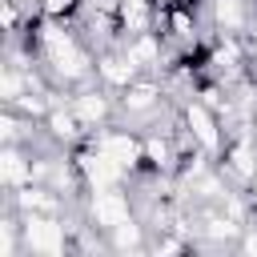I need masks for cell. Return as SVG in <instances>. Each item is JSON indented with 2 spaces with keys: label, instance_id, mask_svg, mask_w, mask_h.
I'll return each mask as SVG.
<instances>
[{
  "label": "cell",
  "instance_id": "cell-8",
  "mask_svg": "<svg viewBox=\"0 0 257 257\" xmlns=\"http://www.w3.org/2000/svg\"><path fill=\"white\" fill-rule=\"evenodd\" d=\"M128 72H133V64H120V60H108L104 64V76L108 80H128Z\"/></svg>",
  "mask_w": 257,
  "mask_h": 257
},
{
  "label": "cell",
  "instance_id": "cell-5",
  "mask_svg": "<svg viewBox=\"0 0 257 257\" xmlns=\"http://www.w3.org/2000/svg\"><path fill=\"white\" fill-rule=\"evenodd\" d=\"M100 149H104V153H108L116 165H133V161H137V145H133L128 137H108Z\"/></svg>",
  "mask_w": 257,
  "mask_h": 257
},
{
  "label": "cell",
  "instance_id": "cell-2",
  "mask_svg": "<svg viewBox=\"0 0 257 257\" xmlns=\"http://www.w3.org/2000/svg\"><path fill=\"white\" fill-rule=\"evenodd\" d=\"M96 221L100 225H124L128 221V205L116 193H96Z\"/></svg>",
  "mask_w": 257,
  "mask_h": 257
},
{
  "label": "cell",
  "instance_id": "cell-11",
  "mask_svg": "<svg viewBox=\"0 0 257 257\" xmlns=\"http://www.w3.org/2000/svg\"><path fill=\"white\" fill-rule=\"evenodd\" d=\"M52 128H56L60 137H68V133H72V120H68V116H52Z\"/></svg>",
  "mask_w": 257,
  "mask_h": 257
},
{
  "label": "cell",
  "instance_id": "cell-9",
  "mask_svg": "<svg viewBox=\"0 0 257 257\" xmlns=\"http://www.w3.org/2000/svg\"><path fill=\"white\" fill-rule=\"evenodd\" d=\"M20 177H24V165H20V157L8 153L4 157V181H20Z\"/></svg>",
  "mask_w": 257,
  "mask_h": 257
},
{
  "label": "cell",
  "instance_id": "cell-1",
  "mask_svg": "<svg viewBox=\"0 0 257 257\" xmlns=\"http://www.w3.org/2000/svg\"><path fill=\"white\" fill-rule=\"evenodd\" d=\"M28 245L40 249V253H48V257L60 253V245H64V241H60V225H52V221H32V225H28Z\"/></svg>",
  "mask_w": 257,
  "mask_h": 257
},
{
  "label": "cell",
  "instance_id": "cell-12",
  "mask_svg": "<svg viewBox=\"0 0 257 257\" xmlns=\"http://www.w3.org/2000/svg\"><path fill=\"white\" fill-rule=\"evenodd\" d=\"M116 241H120V245H133V241H137V229H133V225H120Z\"/></svg>",
  "mask_w": 257,
  "mask_h": 257
},
{
  "label": "cell",
  "instance_id": "cell-6",
  "mask_svg": "<svg viewBox=\"0 0 257 257\" xmlns=\"http://www.w3.org/2000/svg\"><path fill=\"white\" fill-rule=\"evenodd\" d=\"M189 124L197 128V137H201L205 145H217V133H213V120H209V112H205V108H189Z\"/></svg>",
  "mask_w": 257,
  "mask_h": 257
},
{
  "label": "cell",
  "instance_id": "cell-4",
  "mask_svg": "<svg viewBox=\"0 0 257 257\" xmlns=\"http://www.w3.org/2000/svg\"><path fill=\"white\" fill-rule=\"evenodd\" d=\"M48 48H52V56H56V64H60L64 72H76V68H80V56H76V48H72L68 40H60L56 32L48 36Z\"/></svg>",
  "mask_w": 257,
  "mask_h": 257
},
{
  "label": "cell",
  "instance_id": "cell-10",
  "mask_svg": "<svg viewBox=\"0 0 257 257\" xmlns=\"http://www.w3.org/2000/svg\"><path fill=\"white\" fill-rule=\"evenodd\" d=\"M217 16H221L225 24H237V16H241V12H237V4H233V0H221V4H217Z\"/></svg>",
  "mask_w": 257,
  "mask_h": 257
},
{
  "label": "cell",
  "instance_id": "cell-13",
  "mask_svg": "<svg viewBox=\"0 0 257 257\" xmlns=\"http://www.w3.org/2000/svg\"><path fill=\"white\" fill-rule=\"evenodd\" d=\"M68 4H72V0H44V8H48V12H60V8H68Z\"/></svg>",
  "mask_w": 257,
  "mask_h": 257
},
{
  "label": "cell",
  "instance_id": "cell-15",
  "mask_svg": "<svg viewBox=\"0 0 257 257\" xmlns=\"http://www.w3.org/2000/svg\"><path fill=\"white\" fill-rule=\"evenodd\" d=\"M245 249H249V253H257V237H249V245H245Z\"/></svg>",
  "mask_w": 257,
  "mask_h": 257
},
{
  "label": "cell",
  "instance_id": "cell-7",
  "mask_svg": "<svg viewBox=\"0 0 257 257\" xmlns=\"http://www.w3.org/2000/svg\"><path fill=\"white\" fill-rule=\"evenodd\" d=\"M76 112H80L84 120H96V116L104 112V104H100V96H80V104H76Z\"/></svg>",
  "mask_w": 257,
  "mask_h": 257
},
{
  "label": "cell",
  "instance_id": "cell-14",
  "mask_svg": "<svg viewBox=\"0 0 257 257\" xmlns=\"http://www.w3.org/2000/svg\"><path fill=\"white\" fill-rule=\"evenodd\" d=\"M149 96H153V92H149V88H141V92H137V96H133V104H137V108H141V104H149Z\"/></svg>",
  "mask_w": 257,
  "mask_h": 257
},
{
  "label": "cell",
  "instance_id": "cell-3",
  "mask_svg": "<svg viewBox=\"0 0 257 257\" xmlns=\"http://www.w3.org/2000/svg\"><path fill=\"white\" fill-rule=\"evenodd\" d=\"M84 165H88V177H92L96 185H108V181H116V169H120V165H116V161H112L104 149H100V157H88Z\"/></svg>",
  "mask_w": 257,
  "mask_h": 257
}]
</instances>
